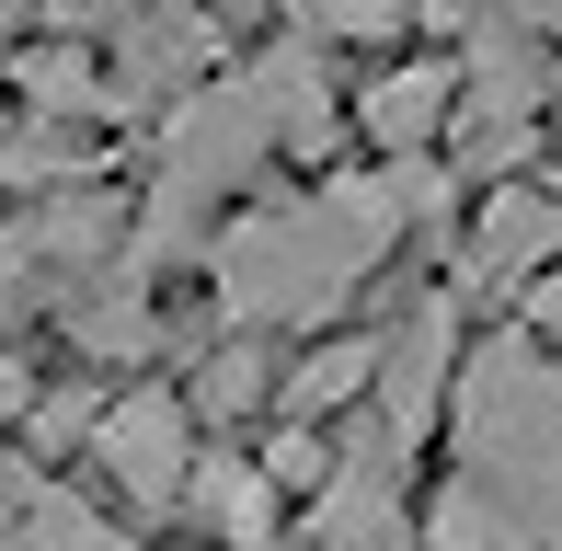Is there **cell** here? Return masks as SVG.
<instances>
[{
	"label": "cell",
	"mask_w": 562,
	"mask_h": 551,
	"mask_svg": "<svg viewBox=\"0 0 562 551\" xmlns=\"http://www.w3.org/2000/svg\"><path fill=\"white\" fill-rule=\"evenodd\" d=\"M311 540H322V551H425V517L402 506V471L345 460L334 483L311 494Z\"/></svg>",
	"instance_id": "obj_4"
},
{
	"label": "cell",
	"mask_w": 562,
	"mask_h": 551,
	"mask_svg": "<svg viewBox=\"0 0 562 551\" xmlns=\"http://www.w3.org/2000/svg\"><path fill=\"white\" fill-rule=\"evenodd\" d=\"M184 403L207 425H252V414H288V368H276V334H252V322H229V334L195 357Z\"/></svg>",
	"instance_id": "obj_6"
},
{
	"label": "cell",
	"mask_w": 562,
	"mask_h": 551,
	"mask_svg": "<svg viewBox=\"0 0 562 551\" xmlns=\"http://www.w3.org/2000/svg\"><path fill=\"white\" fill-rule=\"evenodd\" d=\"M322 46H334V35H276L265 58H252V81H265L276 138H288V149H322V138H334V69H322Z\"/></svg>",
	"instance_id": "obj_10"
},
{
	"label": "cell",
	"mask_w": 562,
	"mask_h": 551,
	"mask_svg": "<svg viewBox=\"0 0 562 551\" xmlns=\"http://www.w3.org/2000/svg\"><path fill=\"white\" fill-rule=\"evenodd\" d=\"M0 551H126V529H115L104 506H81L69 483H35V494H23V517L0 529Z\"/></svg>",
	"instance_id": "obj_11"
},
{
	"label": "cell",
	"mask_w": 562,
	"mask_h": 551,
	"mask_svg": "<svg viewBox=\"0 0 562 551\" xmlns=\"http://www.w3.org/2000/svg\"><path fill=\"white\" fill-rule=\"evenodd\" d=\"M207 69V23L195 12H126V35H115V104H184V81Z\"/></svg>",
	"instance_id": "obj_9"
},
{
	"label": "cell",
	"mask_w": 562,
	"mask_h": 551,
	"mask_svg": "<svg viewBox=\"0 0 562 551\" xmlns=\"http://www.w3.org/2000/svg\"><path fill=\"white\" fill-rule=\"evenodd\" d=\"M414 230L391 172H345V184L276 195V207H241L207 241V299L218 322H252V334H299V322H334L356 299V276L391 265V241Z\"/></svg>",
	"instance_id": "obj_1"
},
{
	"label": "cell",
	"mask_w": 562,
	"mask_h": 551,
	"mask_svg": "<svg viewBox=\"0 0 562 551\" xmlns=\"http://www.w3.org/2000/svg\"><path fill=\"white\" fill-rule=\"evenodd\" d=\"M184 517H207L229 551H276V540H288V483H276L265 460L207 448V471H195V506H184Z\"/></svg>",
	"instance_id": "obj_8"
},
{
	"label": "cell",
	"mask_w": 562,
	"mask_h": 551,
	"mask_svg": "<svg viewBox=\"0 0 562 551\" xmlns=\"http://www.w3.org/2000/svg\"><path fill=\"white\" fill-rule=\"evenodd\" d=\"M195 414L184 391H161V380H138V391H115L104 425H92V471H104V494L126 517H184L195 506V471H207V448H195Z\"/></svg>",
	"instance_id": "obj_3"
},
{
	"label": "cell",
	"mask_w": 562,
	"mask_h": 551,
	"mask_svg": "<svg viewBox=\"0 0 562 551\" xmlns=\"http://www.w3.org/2000/svg\"><path fill=\"white\" fill-rule=\"evenodd\" d=\"M414 12H437V0H311V35H356V46H379V35H402Z\"/></svg>",
	"instance_id": "obj_12"
},
{
	"label": "cell",
	"mask_w": 562,
	"mask_h": 551,
	"mask_svg": "<svg viewBox=\"0 0 562 551\" xmlns=\"http://www.w3.org/2000/svg\"><path fill=\"white\" fill-rule=\"evenodd\" d=\"M459 92H471L459 69H391L379 92H356V127L391 149V161H425V149L459 127Z\"/></svg>",
	"instance_id": "obj_7"
},
{
	"label": "cell",
	"mask_w": 562,
	"mask_h": 551,
	"mask_svg": "<svg viewBox=\"0 0 562 551\" xmlns=\"http://www.w3.org/2000/svg\"><path fill=\"white\" fill-rule=\"evenodd\" d=\"M437 12H448V0H437Z\"/></svg>",
	"instance_id": "obj_13"
},
{
	"label": "cell",
	"mask_w": 562,
	"mask_h": 551,
	"mask_svg": "<svg viewBox=\"0 0 562 551\" xmlns=\"http://www.w3.org/2000/svg\"><path fill=\"white\" fill-rule=\"evenodd\" d=\"M540 265H562V184H494V207L471 230V276L482 288H517Z\"/></svg>",
	"instance_id": "obj_5"
},
{
	"label": "cell",
	"mask_w": 562,
	"mask_h": 551,
	"mask_svg": "<svg viewBox=\"0 0 562 551\" xmlns=\"http://www.w3.org/2000/svg\"><path fill=\"white\" fill-rule=\"evenodd\" d=\"M448 448H459V483H482L505 517H528L562 551V345L551 334H482L471 368H459V403H448Z\"/></svg>",
	"instance_id": "obj_2"
}]
</instances>
